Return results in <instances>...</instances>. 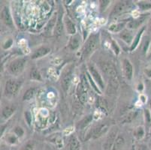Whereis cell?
<instances>
[{"mask_svg":"<svg viewBox=\"0 0 151 150\" xmlns=\"http://www.w3.org/2000/svg\"><path fill=\"white\" fill-rule=\"evenodd\" d=\"M99 44V36L97 35H93L89 38L86 41L83 52V57L87 58L96 49Z\"/></svg>","mask_w":151,"mask_h":150,"instance_id":"1","label":"cell"},{"mask_svg":"<svg viewBox=\"0 0 151 150\" xmlns=\"http://www.w3.org/2000/svg\"><path fill=\"white\" fill-rule=\"evenodd\" d=\"M99 67L103 72H105L107 75L111 78H116L117 76V71L114 65L108 62H101L99 63Z\"/></svg>","mask_w":151,"mask_h":150,"instance_id":"2","label":"cell"},{"mask_svg":"<svg viewBox=\"0 0 151 150\" xmlns=\"http://www.w3.org/2000/svg\"><path fill=\"white\" fill-rule=\"evenodd\" d=\"M130 6H131V3H130V2H128V1H123V2H118L114 7L110 17H114L119 16L120 14H123V12L128 10V8H129Z\"/></svg>","mask_w":151,"mask_h":150,"instance_id":"3","label":"cell"},{"mask_svg":"<svg viewBox=\"0 0 151 150\" xmlns=\"http://www.w3.org/2000/svg\"><path fill=\"white\" fill-rule=\"evenodd\" d=\"M26 61L23 59H19L12 62L9 65V71L14 75H18L23 71Z\"/></svg>","mask_w":151,"mask_h":150,"instance_id":"4","label":"cell"},{"mask_svg":"<svg viewBox=\"0 0 151 150\" xmlns=\"http://www.w3.org/2000/svg\"><path fill=\"white\" fill-rule=\"evenodd\" d=\"M21 86V83L17 80H9L5 85V92L8 94L14 95Z\"/></svg>","mask_w":151,"mask_h":150,"instance_id":"5","label":"cell"},{"mask_svg":"<svg viewBox=\"0 0 151 150\" xmlns=\"http://www.w3.org/2000/svg\"><path fill=\"white\" fill-rule=\"evenodd\" d=\"M71 80V70L67 69L64 71L63 75L62 77V86H63V89L67 91L68 89V86L70 85V82Z\"/></svg>","mask_w":151,"mask_h":150,"instance_id":"6","label":"cell"},{"mask_svg":"<svg viewBox=\"0 0 151 150\" xmlns=\"http://www.w3.org/2000/svg\"><path fill=\"white\" fill-rule=\"evenodd\" d=\"M1 17H2L3 22L7 26H9V27H12L13 26V22H12V16H11L9 8L4 7L2 14H1Z\"/></svg>","mask_w":151,"mask_h":150,"instance_id":"7","label":"cell"},{"mask_svg":"<svg viewBox=\"0 0 151 150\" xmlns=\"http://www.w3.org/2000/svg\"><path fill=\"white\" fill-rule=\"evenodd\" d=\"M147 17V14H143L141 17H138V18L134 19V20H132L128 23V27L130 29H137L142 24L145 20H146Z\"/></svg>","mask_w":151,"mask_h":150,"instance_id":"8","label":"cell"},{"mask_svg":"<svg viewBox=\"0 0 151 150\" xmlns=\"http://www.w3.org/2000/svg\"><path fill=\"white\" fill-rule=\"evenodd\" d=\"M123 71L126 78L128 80H131L132 78L133 68L132 65L128 60H123Z\"/></svg>","mask_w":151,"mask_h":150,"instance_id":"9","label":"cell"},{"mask_svg":"<svg viewBox=\"0 0 151 150\" xmlns=\"http://www.w3.org/2000/svg\"><path fill=\"white\" fill-rule=\"evenodd\" d=\"M108 130V126L105 124H100L99 126L95 128L93 131V138H98L101 137L106 131Z\"/></svg>","mask_w":151,"mask_h":150,"instance_id":"10","label":"cell"},{"mask_svg":"<svg viewBox=\"0 0 151 150\" xmlns=\"http://www.w3.org/2000/svg\"><path fill=\"white\" fill-rule=\"evenodd\" d=\"M77 94H78V98L80 100L82 104H85L87 101V97H86V92L84 86L82 83L78 85V89H77Z\"/></svg>","mask_w":151,"mask_h":150,"instance_id":"11","label":"cell"},{"mask_svg":"<svg viewBox=\"0 0 151 150\" xmlns=\"http://www.w3.org/2000/svg\"><path fill=\"white\" fill-rule=\"evenodd\" d=\"M116 133H117V128L114 127L113 128L111 129L109 136H108V139H107L106 144H105L106 148H112V146H113L115 140H116Z\"/></svg>","mask_w":151,"mask_h":150,"instance_id":"12","label":"cell"},{"mask_svg":"<svg viewBox=\"0 0 151 150\" xmlns=\"http://www.w3.org/2000/svg\"><path fill=\"white\" fill-rule=\"evenodd\" d=\"M50 52V49L47 47H42L38 48V50H36L32 56V59H38V58H41L42 56H45L47 53H49Z\"/></svg>","mask_w":151,"mask_h":150,"instance_id":"13","label":"cell"},{"mask_svg":"<svg viewBox=\"0 0 151 150\" xmlns=\"http://www.w3.org/2000/svg\"><path fill=\"white\" fill-rule=\"evenodd\" d=\"M90 73H91L93 78H94V80H96V82L99 85V86L101 89H103V88H104V82H103L102 79H101V77L99 74V73L96 70V68H93V66H90Z\"/></svg>","mask_w":151,"mask_h":150,"instance_id":"14","label":"cell"},{"mask_svg":"<svg viewBox=\"0 0 151 150\" xmlns=\"http://www.w3.org/2000/svg\"><path fill=\"white\" fill-rule=\"evenodd\" d=\"M119 36H120V38H121L123 41H124L127 44L131 43V41H132L133 39L132 33L130 32L129 31H128V30H126V29L123 30V31L120 33Z\"/></svg>","mask_w":151,"mask_h":150,"instance_id":"15","label":"cell"},{"mask_svg":"<svg viewBox=\"0 0 151 150\" xmlns=\"http://www.w3.org/2000/svg\"><path fill=\"white\" fill-rule=\"evenodd\" d=\"M68 150H81V144L76 137H72L68 144Z\"/></svg>","mask_w":151,"mask_h":150,"instance_id":"16","label":"cell"},{"mask_svg":"<svg viewBox=\"0 0 151 150\" xmlns=\"http://www.w3.org/2000/svg\"><path fill=\"white\" fill-rule=\"evenodd\" d=\"M62 14L61 13L59 14L58 19H57V23L56 24V28H55V34L57 36L61 35L62 32H63V23H62Z\"/></svg>","mask_w":151,"mask_h":150,"instance_id":"17","label":"cell"},{"mask_svg":"<svg viewBox=\"0 0 151 150\" xmlns=\"http://www.w3.org/2000/svg\"><path fill=\"white\" fill-rule=\"evenodd\" d=\"M65 27H66V29L68 34H70V35H74V34L76 33V28H75V24L69 19H66L65 20Z\"/></svg>","mask_w":151,"mask_h":150,"instance_id":"18","label":"cell"},{"mask_svg":"<svg viewBox=\"0 0 151 150\" xmlns=\"http://www.w3.org/2000/svg\"><path fill=\"white\" fill-rule=\"evenodd\" d=\"M124 138L121 136H118L115 140L113 146H112V150H118L120 149L122 147V146L124 144Z\"/></svg>","mask_w":151,"mask_h":150,"instance_id":"19","label":"cell"},{"mask_svg":"<svg viewBox=\"0 0 151 150\" xmlns=\"http://www.w3.org/2000/svg\"><path fill=\"white\" fill-rule=\"evenodd\" d=\"M93 120V116H86L85 117L84 119H82L78 125V128L79 129H83L86 127V126H88L89 124L92 122Z\"/></svg>","mask_w":151,"mask_h":150,"instance_id":"20","label":"cell"},{"mask_svg":"<svg viewBox=\"0 0 151 150\" xmlns=\"http://www.w3.org/2000/svg\"><path fill=\"white\" fill-rule=\"evenodd\" d=\"M15 107H12V106H8L5 107L3 110H2V116L5 119L9 118L12 114L14 113Z\"/></svg>","mask_w":151,"mask_h":150,"instance_id":"21","label":"cell"},{"mask_svg":"<svg viewBox=\"0 0 151 150\" xmlns=\"http://www.w3.org/2000/svg\"><path fill=\"white\" fill-rule=\"evenodd\" d=\"M80 45V38L78 36H75L71 38L69 42V47L71 50H76Z\"/></svg>","mask_w":151,"mask_h":150,"instance_id":"22","label":"cell"},{"mask_svg":"<svg viewBox=\"0 0 151 150\" xmlns=\"http://www.w3.org/2000/svg\"><path fill=\"white\" fill-rule=\"evenodd\" d=\"M145 27H143L142 29H141V30H140L139 32H138V33L137 34L136 37H135V38L134 39V41H133V43H132V45L131 47V50H133L134 49V48L136 47L137 45L138 44V43H139V41L140 39H141V35H142V33L144 32V31H145Z\"/></svg>","mask_w":151,"mask_h":150,"instance_id":"23","label":"cell"},{"mask_svg":"<svg viewBox=\"0 0 151 150\" xmlns=\"http://www.w3.org/2000/svg\"><path fill=\"white\" fill-rule=\"evenodd\" d=\"M137 114H138V112L137 111H133V112H130L129 113H128L127 115L126 116L124 117V119H123V122H130L134 119V118L136 117Z\"/></svg>","mask_w":151,"mask_h":150,"instance_id":"24","label":"cell"},{"mask_svg":"<svg viewBox=\"0 0 151 150\" xmlns=\"http://www.w3.org/2000/svg\"><path fill=\"white\" fill-rule=\"evenodd\" d=\"M34 94H35V89H29L25 93V94H24V95H23V99L24 100V101H28V100H30V99L32 98L33 97Z\"/></svg>","mask_w":151,"mask_h":150,"instance_id":"25","label":"cell"},{"mask_svg":"<svg viewBox=\"0 0 151 150\" xmlns=\"http://www.w3.org/2000/svg\"><path fill=\"white\" fill-rule=\"evenodd\" d=\"M30 78L37 80H41V75L36 68H33L30 71Z\"/></svg>","mask_w":151,"mask_h":150,"instance_id":"26","label":"cell"},{"mask_svg":"<svg viewBox=\"0 0 151 150\" xmlns=\"http://www.w3.org/2000/svg\"><path fill=\"white\" fill-rule=\"evenodd\" d=\"M124 25H125L124 23H117V24H114L110 27L109 29L112 32H116L121 31L122 29H123V27H124Z\"/></svg>","mask_w":151,"mask_h":150,"instance_id":"27","label":"cell"},{"mask_svg":"<svg viewBox=\"0 0 151 150\" xmlns=\"http://www.w3.org/2000/svg\"><path fill=\"white\" fill-rule=\"evenodd\" d=\"M138 7L140 8V9L141 10H149L151 8V3L147 2H138Z\"/></svg>","mask_w":151,"mask_h":150,"instance_id":"28","label":"cell"},{"mask_svg":"<svg viewBox=\"0 0 151 150\" xmlns=\"http://www.w3.org/2000/svg\"><path fill=\"white\" fill-rule=\"evenodd\" d=\"M134 136L137 137L138 139L142 138L144 134H145V131H144V129L142 127H138L136 130L134 131Z\"/></svg>","mask_w":151,"mask_h":150,"instance_id":"29","label":"cell"},{"mask_svg":"<svg viewBox=\"0 0 151 150\" xmlns=\"http://www.w3.org/2000/svg\"><path fill=\"white\" fill-rule=\"evenodd\" d=\"M14 133L17 134L18 137H22V136L23 135V134H24V131H23V130L21 128L17 126V127H16L14 128Z\"/></svg>","mask_w":151,"mask_h":150,"instance_id":"30","label":"cell"},{"mask_svg":"<svg viewBox=\"0 0 151 150\" xmlns=\"http://www.w3.org/2000/svg\"><path fill=\"white\" fill-rule=\"evenodd\" d=\"M25 119L26 120H27V123H28L29 126H30L31 125V122H32V114L31 113L29 112V111H27V112L25 113Z\"/></svg>","mask_w":151,"mask_h":150,"instance_id":"31","label":"cell"},{"mask_svg":"<svg viewBox=\"0 0 151 150\" xmlns=\"http://www.w3.org/2000/svg\"><path fill=\"white\" fill-rule=\"evenodd\" d=\"M87 75H88V78H89V80H90V84H91L92 86H93V89H94L96 91L97 93H100L99 89H98V87H96V85L95 84V83H94V82H93V80H92V78H91V77H90V74H87Z\"/></svg>","mask_w":151,"mask_h":150,"instance_id":"32","label":"cell"},{"mask_svg":"<svg viewBox=\"0 0 151 150\" xmlns=\"http://www.w3.org/2000/svg\"><path fill=\"white\" fill-rule=\"evenodd\" d=\"M55 20H56V18H55V17H53V18L52 19V20L50 21V23H49L48 26H47V29L48 30V31H50V29H51V28H52L51 27L54 26Z\"/></svg>","mask_w":151,"mask_h":150,"instance_id":"33","label":"cell"},{"mask_svg":"<svg viewBox=\"0 0 151 150\" xmlns=\"http://www.w3.org/2000/svg\"><path fill=\"white\" fill-rule=\"evenodd\" d=\"M12 43H13V41H12V40H11V39L9 40L8 41H6L3 46L4 49H8V48L10 47L12 45Z\"/></svg>","mask_w":151,"mask_h":150,"instance_id":"34","label":"cell"},{"mask_svg":"<svg viewBox=\"0 0 151 150\" xmlns=\"http://www.w3.org/2000/svg\"><path fill=\"white\" fill-rule=\"evenodd\" d=\"M8 141H9L10 144H15L16 141H17V139H16L15 137H14V136H9V137H8Z\"/></svg>","mask_w":151,"mask_h":150,"instance_id":"35","label":"cell"},{"mask_svg":"<svg viewBox=\"0 0 151 150\" xmlns=\"http://www.w3.org/2000/svg\"><path fill=\"white\" fill-rule=\"evenodd\" d=\"M101 10H105V6L106 5H108V3H109V1H101Z\"/></svg>","mask_w":151,"mask_h":150,"instance_id":"36","label":"cell"},{"mask_svg":"<svg viewBox=\"0 0 151 150\" xmlns=\"http://www.w3.org/2000/svg\"><path fill=\"white\" fill-rule=\"evenodd\" d=\"M112 47H113L114 48V50L115 53H116V55L119 53V48H118L117 45H116V44L115 43V42H114L113 41V43H112Z\"/></svg>","mask_w":151,"mask_h":150,"instance_id":"37","label":"cell"},{"mask_svg":"<svg viewBox=\"0 0 151 150\" xmlns=\"http://www.w3.org/2000/svg\"><path fill=\"white\" fill-rule=\"evenodd\" d=\"M145 116H146V119L147 122H150L151 120V118H150V114L149 111L147 110L145 111Z\"/></svg>","mask_w":151,"mask_h":150,"instance_id":"38","label":"cell"},{"mask_svg":"<svg viewBox=\"0 0 151 150\" xmlns=\"http://www.w3.org/2000/svg\"><path fill=\"white\" fill-rule=\"evenodd\" d=\"M22 150H33V147L30 144H27V145H26L22 149Z\"/></svg>","mask_w":151,"mask_h":150,"instance_id":"39","label":"cell"},{"mask_svg":"<svg viewBox=\"0 0 151 150\" xmlns=\"http://www.w3.org/2000/svg\"><path fill=\"white\" fill-rule=\"evenodd\" d=\"M138 150H147V147L146 145H144V144H141L138 146Z\"/></svg>","mask_w":151,"mask_h":150,"instance_id":"40","label":"cell"},{"mask_svg":"<svg viewBox=\"0 0 151 150\" xmlns=\"http://www.w3.org/2000/svg\"><path fill=\"white\" fill-rule=\"evenodd\" d=\"M145 73H146L147 75L149 78H151V68L150 69L146 70V71H145Z\"/></svg>","mask_w":151,"mask_h":150,"instance_id":"41","label":"cell"},{"mask_svg":"<svg viewBox=\"0 0 151 150\" xmlns=\"http://www.w3.org/2000/svg\"><path fill=\"white\" fill-rule=\"evenodd\" d=\"M1 150H9V149L8 148H6L5 146H1Z\"/></svg>","mask_w":151,"mask_h":150,"instance_id":"42","label":"cell"},{"mask_svg":"<svg viewBox=\"0 0 151 150\" xmlns=\"http://www.w3.org/2000/svg\"><path fill=\"white\" fill-rule=\"evenodd\" d=\"M131 150H135V149H134V146H132V148Z\"/></svg>","mask_w":151,"mask_h":150,"instance_id":"43","label":"cell"},{"mask_svg":"<svg viewBox=\"0 0 151 150\" xmlns=\"http://www.w3.org/2000/svg\"><path fill=\"white\" fill-rule=\"evenodd\" d=\"M150 109H151V100L150 101Z\"/></svg>","mask_w":151,"mask_h":150,"instance_id":"44","label":"cell"},{"mask_svg":"<svg viewBox=\"0 0 151 150\" xmlns=\"http://www.w3.org/2000/svg\"><path fill=\"white\" fill-rule=\"evenodd\" d=\"M150 30H151V21H150Z\"/></svg>","mask_w":151,"mask_h":150,"instance_id":"45","label":"cell"}]
</instances>
